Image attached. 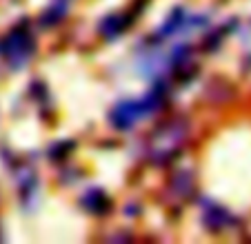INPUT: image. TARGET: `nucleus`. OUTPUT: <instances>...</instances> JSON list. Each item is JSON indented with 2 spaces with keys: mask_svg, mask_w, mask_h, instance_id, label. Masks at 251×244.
Returning <instances> with one entry per match:
<instances>
[{
  "mask_svg": "<svg viewBox=\"0 0 251 244\" xmlns=\"http://www.w3.org/2000/svg\"><path fill=\"white\" fill-rule=\"evenodd\" d=\"M167 193H169L176 202L187 200V197L194 193V175H191L187 169L178 171V173L169 180V184H167Z\"/></svg>",
  "mask_w": 251,
  "mask_h": 244,
  "instance_id": "obj_4",
  "label": "nucleus"
},
{
  "mask_svg": "<svg viewBox=\"0 0 251 244\" xmlns=\"http://www.w3.org/2000/svg\"><path fill=\"white\" fill-rule=\"evenodd\" d=\"M160 107H162V94H158V91L145 96V98L120 102L118 107L111 111V124H114L116 129H129V127H133L140 118L158 111Z\"/></svg>",
  "mask_w": 251,
  "mask_h": 244,
  "instance_id": "obj_2",
  "label": "nucleus"
},
{
  "mask_svg": "<svg viewBox=\"0 0 251 244\" xmlns=\"http://www.w3.org/2000/svg\"><path fill=\"white\" fill-rule=\"evenodd\" d=\"M202 220H204V224H207L209 229L220 231V229H227V226H231L233 218H231V213L225 211L220 204L207 202V204L202 207Z\"/></svg>",
  "mask_w": 251,
  "mask_h": 244,
  "instance_id": "obj_5",
  "label": "nucleus"
},
{
  "mask_svg": "<svg viewBox=\"0 0 251 244\" xmlns=\"http://www.w3.org/2000/svg\"><path fill=\"white\" fill-rule=\"evenodd\" d=\"M187 140H189V124L182 118H174V120L162 122L160 127L151 131L147 140V158L153 165H167L174 158L180 155L185 149Z\"/></svg>",
  "mask_w": 251,
  "mask_h": 244,
  "instance_id": "obj_1",
  "label": "nucleus"
},
{
  "mask_svg": "<svg viewBox=\"0 0 251 244\" xmlns=\"http://www.w3.org/2000/svg\"><path fill=\"white\" fill-rule=\"evenodd\" d=\"M33 49H36L33 36H31V31L25 27L14 29V31L0 43V53L7 58V62H9L14 69L25 67V62L33 56Z\"/></svg>",
  "mask_w": 251,
  "mask_h": 244,
  "instance_id": "obj_3",
  "label": "nucleus"
},
{
  "mask_svg": "<svg viewBox=\"0 0 251 244\" xmlns=\"http://www.w3.org/2000/svg\"><path fill=\"white\" fill-rule=\"evenodd\" d=\"M71 149H74V145H71V142H60V145H58L56 149L51 146V158H53V160L65 158V155H67L65 151H71Z\"/></svg>",
  "mask_w": 251,
  "mask_h": 244,
  "instance_id": "obj_9",
  "label": "nucleus"
},
{
  "mask_svg": "<svg viewBox=\"0 0 251 244\" xmlns=\"http://www.w3.org/2000/svg\"><path fill=\"white\" fill-rule=\"evenodd\" d=\"M82 207L91 213H107L109 211V197L104 195V191L100 189H89L82 197Z\"/></svg>",
  "mask_w": 251,
  "mask_h": 244,
  "instance_id": "obj_6",
  "label": "nucleus"
},
{
  "mask_svg": "<svg viewBox=\"0 0 251 244\" xmlns=\"http://www.w3.org/2000/svg\"><path fill=\"white\" fill-rule=\"evenodd\" d=\"M127 24H129V20H125L123 16H109V18L100 24V33L107 38H114V36H118Z\"/></svg>",
  "mask_w": 251,
  "mask_h": 244,
  "instance_id": "obj_7",
  "label": "nucleus"
},
{
  "mask_svg": "<svg viewBox=\"0 0 251 244\" xmlns=\"http://www.w3.org/2000/svg\"><path fill=\"white\" fill-rule=\"evenodd\" d=\"M242 47H245V65L247 69H251V23L242 31Z\"/></svg>",
  "mask_w": 251,
  "mask_h": 244,
  "instance_id": "obj_8",
  "label": "nucleus"
}]
</instances>
